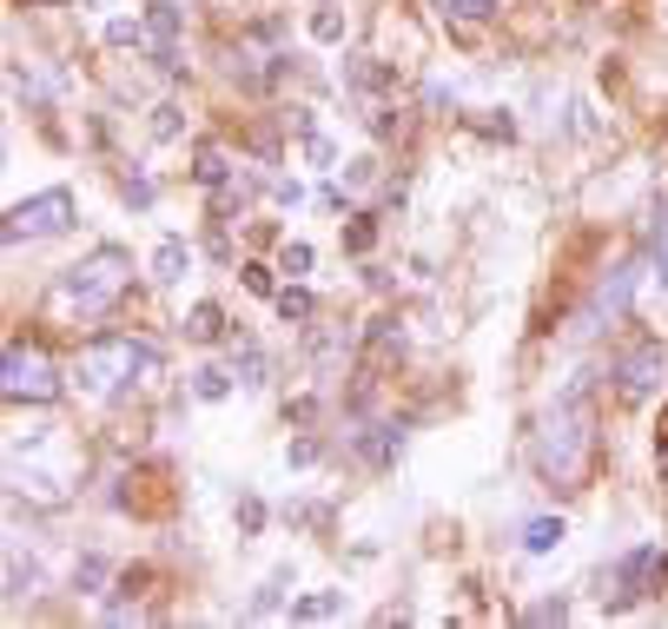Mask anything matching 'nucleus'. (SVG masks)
<instances>
[{
    "instance_id": "obj_26",
    "label": "nucleus",
    "mask_w": 668,
    "mask_h": 629,
    "mask_svg": "<svg viewBox=\"0 0 668 629\" xmlns=\"http://www.w3.org/2000/svg\"><path fill=\"white\" fill-rule=\"evenodd\" d=\"M562 616H569V603H562V596H543V603H530V609H523V622H562Z\"/></svg>"
},
{
    "instance_id": "obj_2",
    "label": "nucleus",
    "mask_w": 668,
    "mask_h": 629,
    "mask_svg": "<svg viewBox=\"0 0 668 629\" xmlns=\"http://www.w3.org/2000/svg\"><path fill=\"white\" fill-rule=\"evenodd\" d=\"M126 285H133V252L100 246V252H87L79 266H66L47 285V311L66 319V325H94V319H107V311L126 298Z\"/></svg>"
},
{
    "instance_id": "obj_23",
    "label": "nucleus",
    "mask_w": 668,
    "mask_h": 629,
    "mask_svg": "<svg viewBox=\"0 0 668 629\" xmlns=\"http://www.w3.org/2000/svg\"><path fill=\"white\" fill-rule=\"evenodd\" d=\"M107 570H113L107 557H79V564H73V583H79V590H100V583H107Z\"/></svg>"
},
{
    "instance_id": "obj_18",
    "label": "nucleus",
    "mask_w": 668,
    "mask_h": 629,
    "mask_svg": "<svg viewBox=\"0 0 668 629\" xmlns=\"http://www.w3.org/2000/svg\"><path fill=\"white\" fill-rule=\"evenodd\" d=\"M431 8H437L444 21H490L504 0H431Z\"/></svg>"
},
{
    "instance_id": "obj_25",
    "label": "nucleus",
    "mask_w": 668,
    "mask_h": 629,
    "mask_svg": "<svg viewBox=\"0 0 668 629\" xmlns=\"http://www.w3.org/2000/svg\"><path fill=\"white\" fill-rule=\"evenodd\" d=\"M285 583H292V570H279L259 596H252V616H265V609H279V596H285Z\"/></svg>"
},
{
    "instance_id": "obj_15",
    "label": "nucleus",
    "mask_w": 668,
    "mask_h": 629,
    "mask_svg": "<svg viewBox=\"0 0 668 629\" xmlns=\"http://www.w3.org/2000/svg\"><path fill=\"white\" fill-rule=\"evenodd\" d=\"M186 338H193V345L225 338V311H219V305H193V311H186Z\"/></svg>"
},
{
    "instance_id": "obj_29",
    "label": "nucleus",
    "mask_w": 668,
    "mask_h": 629,
    "mask_svg": "<svg viewBox=\"0 0 668 629\" xmlns=\"http://www.w3.org/2000/svg\"><path fill=\"white\" fill-rule=\"evenodd\" d=\"M655 266H661V285H668V219L655 225Z\"/></svg>"
},
{
    "instance_id": "obj_5",
    "label": "nucleus",
    "mask_w": 668,
    "mask_h": 629,
    "mask_svg": "<svg viewBox=\"0 0 668 629\" xmlns=\"http://www.w3.org/2000/svg\"><path fill=\"white\" fill-rule=\"evenodd\" d=\"M0 391H8V405H53L60 398V365L40 345L14 338L0 351Z\"/></svg>"
},
{
    "instance_id": "obj_10",
    "label": "nucleus",
    "mask_w": 668,
    "mask_h": 629,
    "mask_svg": "<svg viewBox=\"0 0 668 629\" xmlns=\"http://www.w3.org/2000/svg\"><path fill=\"white\" fill-rule=\"evenodd\" d=\"M186 272H193V246L180 239V232H165L159 252H152V279H159V285H180Z\"/></svg>"
},
{
    "instance_id": "obj_19",
    "label": "nucleus",
    "mask_w": 668,
    "mask_h": 629,
    "mask_svg": "<svg viewBox=\"0 0 668 629\" xmlns=\"http://www.w3.org/2000/svg\"><path fill=\"white\" fill-rule=\"evenodd\" d=\"M225 391H232V378H225L219 365H199V371H193V398H199V405H219Z\"/></svg>"
},
{
    "instance_id": "obj_1",
    "label": "nucleus",
    "mask_w": 668,
    "mask_h": 629,
    "mask_svg": "<svg viewBox=\"0 0 668 629\" xmlns=\"http://www.w3.org/2000/svg\"><path fill=\"white\" fill-rule=\"evenodd\" d=\"M536 478L549 491H582L596 478V457H603V431H596V405L590 391H562V398L536 418Z\"/></svg>"
},
{
    "instance_id": "obj_13",
    "label": "nucleus",
    "mask_w": 668,
    "mask_h": 629,
    "mask_svg": "<svg viewBox=\"0 0 668 629\" xmlns=\"http://www.w3.org/2000/svg\"><path fill=\"white\" fill-rule=\"evenodd\" d=\"M232 358H238V384H265V378H272L265 351H259L252 338H238V332H232Z\"/></svg>"
},
{
    "instance_id": "obj_20",
    "label": "nucleus",
    "mask_w": 668,
    "mask_h": 629,
    "mask_svg": "<svg viewBox=\"0 0 668 629\" xmlns=\"http://www.w3.org/2000/svg\"><path fill=\"white\" fill-rule=\"evenodd\" d=\"M371 246H378V219H371V212H358V219L345 225V252H358V259H364Z\"/></svg>"
},
{
    "instance_id": "obj_8",
    "label": "nucleus",
    "mask_w": 668,
    "mask_h": 629,
    "mask_svg": "<svg viewBox=\"0 0 668 629\" xmlns=\"http://www.w3.org/2000/svg\"><path fill=\"white\" fill-rule=\"evenodd\" d=\"M146 34H152V60L165 73H180L186 66V14H180V0H146Z\"/></svg>"
},
{
    "instance_id": "obj_24",
    "label": "nucleus",
    "mask_w": 668,
    "mask_h": 629,
    "mask_svg": "<svg viewBox=\"0 0 668 629\" xmlns=\"http://www.w3.org/2000/svg\"><path fill=\"white\" fill-rule=\"evenodd\" d=\"M279 272H292V279H298V272H311V246H305V239H285V252H279Z\"/></svg>"
},
{
    "instance_id": "obj_27",
    "label": "nucleus",
    "mask_w": 668,
    "mask_h": 629,
    "mask_svg": "<svg viewBox=\"0 0 668 629\" xmlns=\"http://www.w3.org/2000/svg\"><path fill=\"white\" fill-rule=\"evenodd\" d=\"M245 292H259V298H279V285H272V266H245Z\"/></svg>"
},
{
    "instance_id": "obj_11",
    "label": "nucleus",
    "mask_w": 668,
    "mask_h": 629,
    "mask_svg": "<svg viewBox=\"0 0 668 629\" xmlns=\"http://www.w3.org/2000/svg\"><path fill=\"white\" fill-rule=\"evenodd\" d=\"M358 451H364V464H397V451H404V431H391V424H371V431H358Z\"/></svg>"
},
{
    "instance_id": "obj_28",
    "label": "nucleus",
    "mask_w": 668,
    "mask_h": 629,
    "mask_svg": "<svg viewBox=\"0 0 668 629\" xmlns=\"http://www.w3.org/2000/svg\"><path fill=\"white\" fill-rule=\"evenodd\" d=\"M238 523H245V530H259V523H265V504H259V497H245V504H238Z\"/></svg>"
},
{
    "instance_id": "obj_4",
    "label": "nucleus",
    "mask_w": 668,
    "mask_h": 629,
    "mask_svg": "<svg viewBox=\"0 0 668 629\" xmlns=\"http://www.w3.org/2000/svg\"><path fill=\"white\" fill-rule=\"evenodd\" d=\"M661 583H668L661 543H635V550H622V557L603 570V609H635V603L661 596Z\"/></svg>"
},
{
    "instance_id": "obj_16",
    "label": "nucleus",
    "mask_w": 668,
    "mask_h": 629,
    "mask_svg": "<svg viewBox=\"0 0 668 629\" xmlns=\"http://www.w3.org/2000/svg\"><path fill=\"white\" fill-rule=\"evenodd\" d=\"M556 543H562V517H530L523 523V550H530V557H549Z\"/></svg>"
},
{
    "instance_id": "obj_12",
    "label": "nucleus",
    "mask_w": 668,
    "mask_h": 629,
    "mask_svg": "<svg viewBox=\"0 0 668 629\" xmlns=\"http://www.w3.org/2000/svg\"><path fill=\"white\" fill-rule=\"evenodd\" d=\"M193 180H199V186H212V193L225 186V152H219L212 139H193Z\"/></svg>"
},
{
    "instance_id": "obj_30",
    "label": "nucleus",
    "mask_w": 668,
    "mask_h": 629,
    "mask_svg": "<svg viewBox=\"0 0 668 629\" xmlns=\"http://www.w3.org/2000/svg\"><path fill=\"white\" fill-rule=\"evenodd\" d=\"M655 464H661V484H668V411H661V431H655Z\"/></svg>"
},
{
    "instance_id": "obj_9",
    "label": "nucleus",
    "mask_w": 668,
    "mask_h": 629,
    "mask_svg": "<svg viewBox=\"0 0 668 629\" xmlns=\"http://www.w3.org/2000/svg\"><path fill=\"white\" fill-rule=\"evenodd\" d=\"M629 292H635V266H616L603 285H596V298H590V311H582V325H622L629 319Z\"/></svg>"
},
{
    "instance_id": "obj_6",
    "label": "nucleus",
    "mask_w": 668,
    "mask_h": 629,
    "mask_svg": "<svg viewBox=\"0 0 668 629\" xmlns=\"http://www.w3.org/2000/svg\"><path fill=\"white\" fill-rule=\"evenodd\" d=\"M66 225H73V193L66 186H47V193L21 199L0 232H8V246H34V239H60Z\"/></svg>"
},
{
    "instance_id": "obj_3",
    "label": "nucleus",
    "mask_w": 668,
    "mask_h": 629,
    "mask_svg": "<svg viewBox=\"0 0 668 629\" xmlns=\"http://www.w3.org/2000/svg\"><path fill=\"white\" fill-rule=\"evenodd\" d=\"M152 371H159V351L146 338H126V332H100V338L79 345V358H73V378L87 384L94 398H120V391H133Z\"/></svg>"
},
{
    "instance_id": "obj_14",
    "label": "nucleus",
    "mask_w": 668,
    "mask_h": 629,
    "mask_svg": "<svg viewBox=\"0 0 668 629\" xmlns=\"http://www.w3.org/2000/svg\"><path fill=\"white\" fill-rule=\"evenodd\" d=\"M272 305H279V319H285V325H311V319H318V298H311L305 285H285Z\"/></svg>"
},
{
    "instance_id": "obj_17",
    "label": "nucleus",
    "mask_w": 668,
    "mask_h": 629,
    "mask_svg": "<svg viewBox=\"0 0 668 629\" xmlns=\"http://www.w3.org/2000/svg\"><path fill=\"white\" fill-rule=\"evenodd\" d=\"M338 609H345V596H338V590H318V596H298V603H292V616H298V622H324V616H338Z\"/></svg>"
},
{
    "instance_id": "obj_7",
    "label": "nucleus",
    "mask_w": 668,
    "mask_h": 629,
    "mask_svg": "<svg viewBox=\"0 0 668 629\" xmlns=\"http://www.w3.org/2000/svg\"><path fill=\"white\" fill-rule=\"evenodd\" d=\"M661 338H629L622 351H616V365H609V378H616V398L622 405H642V398H655L661 391Z\"/></svg>"
},
{
    "instance_id": "obj_22",
    "label": "nucleus",
    "mask_w": 668,
    "mask_h": 629,
    "mask_svg": "<svg viewBox=\"0 0 668 629\" xmlns=\"http://www.w3.org/2000/svg\"><path fill=\"white\" fill-rule=\"evenodd\" d=\"M34 583H40V570L21 564V557H8V596H34Z\"/></svg>"
},
{
    "instance_id": "obj_21",
    "label": "nucleus",
    "mask_w": 668,
    "mask_h": 629,
    "mask_svg": "<svg viewBox=\"0 0 668 629\" xmlns=\"http://www.w3.org/2000/svg\"><path fill=\"white\" fill-rule=\"evenodd\" d=\"M311 40H324V47L345 40V14L338 8H311Z\"/></svg>"
}]
</instances>
